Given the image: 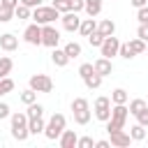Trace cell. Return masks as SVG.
<instances>
[{"label": "cell", "instance_id": "cell-37", "mask_svg": "<svg viewBox=\"0 0 148 148\" xmlns=\"http://www.w3.org/2000/svg\"><path fill=\"white\" fill-rule=\"evenodd\" d=\"M92 72H95V69H92V62H83V65L79 67V76H81V79H86V76L92 74Z\"/></svg>", "mask_w": 148, "mask_h": 148}, {"label": "cell", "instance_id": "cell-22", "mask_svg": "<svg viewBox=\"0 0 148 148\" xmlns=\"http://www.w3.org/2000/svg\"><path fill=\"white\" fill-rule=\"evenodd\" d=\"M62 49H65V53L69 56V60H72V58H79V56H81V44H79V42H67V44H65Z\"/></svg>", "mask_w": 148, "mask_h": 148}, {"label": "cell", "instance_id": "cell-7", "mask_svg": "<svg viewBox=\"0 0 148 148\" xmlns=\"http://www.w3.org/2000/svg\"><path fill=\"white\" fill-rule=\"evenodd\" d=\"M58 42H60V32H58L51 23L42 25V46H51V49H56Z\"/></svg>", "mask_w": 148, "mask_h": 148}, {"label": "cell", "instance_id": "cell-24", "mask_svg": "<svg viewBox=\"0 0 148 148\" xmlns=\"http://www.w3.org/2000/svg\"><path fill=\"white\" fill-rule=\"evenodd\" d=\"M130 136H132V141H143V139H146V127L139 125V123L132 125V127H130Z\"/></svg>", "mask_w": 148, "mask_h": 148}, {"label": "cell", "instance_id": "cell-3", "mask_svg": "<svg viewBox=\"0 0 148 148\" xmlns=\"http://www.w3.org/2000/svg\"><path fill=\"white\" fill-rule=\"evenodd\" d=\"M30 18H32L35 23H39V25H46V23H53L56 18H60V12H58L53 5H51V7L39 5V7H35V9H32Z\"/></svg>", "mask_w": 148, "mask_h": 148}, {"label": "cell", "instance_id": "cell-25", "mask_svg": "<svg viewBox=\"0 0 148 148\" xmlns=\"http://www.w3.org/2000/svg\"><path fill=\"white\" fill-rule=\"evenodd\" d=\"M12 67H14V60H12L9 56H2V58H0V79H2V76H9Z\"/></svg>", "mask_w": 148, "mask_h": 148}, {"label": "cell", "instance_id": "cell-1", "mask_svg": "<svg viewBox=\"0 0 148 148\" xmlns=\"http://www.w3.org/2000/svg\"><path fill=\"white\" fill-rule=\"evenodd\" d=\"M127 104H113L111 109V118L106 120V132H116V130H125V123H127Z\"/></svg>", "mask_w": 148, "mask_h": 148}, {"label": "cell", "instance_id": "cell-27", "mask_svg": "<svg viewBox=\"0 0 148 148\" xmlns=\"http://www.w3.org/2000/svg\"><path fill=\"white\" fill-rule=\"evenodd\" d=\"M146 106H148V104H146V99H141V97H136V99H132V102H130V106H127V111H130L132 116H136V113H139L141 109H146Z\"/></svg>", "mask_w": 148, "mask_h": 148}, {"label": "cell", "instance_id": "cell-11", "mask_svg": "<svg viewBox=\"0 0 148 148\" xmlns=\"http://www.w3.org/2000/svg\"><path fill=\"white\" fill-rule=\"evenodd\" d=\"M109 141H111V146H116V148H127L130 143H132V136H130V132H125V130H116V132H109Z\"/></svg>", "mask_w": 148, "mask_h": 148}, {"label": "cell", "instance_id": "cell-47", "mask_svg": "<svg viewBox=\"0 0 148 148\" xmlns=\"http://www.w3.org/2000/svg\"><path fill=\"white\" fill-rule=\"evenodd\" d=\"M132 5L139 9V7H143V5H148V0H132Z\"/></svg>", "mask_w": 148, "mask_h": 148}, {"label": "cell", "instance_id": "cell-38", "mask_svg": "<svg viewBox=\"0 0 148 148\" xmlns=\"http://www.w3.org/2000/svg\"><path fill=\"white\" fill-rule=\"evenodd\" d=\"M92 146H95L92 136H81V139L76 141V148H92Z\"/></svg>", "mask_w": 148, "mask_h": 148}, {"label": "cell", "instance_id": "cell-13", "mask_svg": "<svg viewBox=\"0 0 148 148\" xmlns=\"http://www.w3.org/2000/svg\"><path fill=\"white\" fill-rule=\"evenodd\" d=\"M0 49H2V51H7V53L16 51V49H18V37H16V35H12V32L0 35Z\"/></svg>", "mask_w": 148, "mask_h": 148}, {"label": "cell", "instance_id": "cell-40", "mask_svg": "<svg viewBox=\"0 0 148 148\" xmlns=\"http://www.w3.org/2000/svg\"><path fill=\"white\" fill-rule=\"evenodd\" d=\"M136 123H139V125H143V127H148V106H146V109H141V111L136 113Z\"/></svg>", "mask_w": 148, "mask_h": 148}, {"label": "cell", "instance_id": "cell-36", "mask_svg": "<svg viewBox=\"0 0 148 148\" xmlns=\"http://www.w3.org/2000/svg\"><path fill=\"white\" fill-rule=\"evenodd\" d=\"M53 7H56L60 14H65V12H72V9H69V0H53Z\"/></svg>", "mask_w": 148, "mask_h": 148}, {"label": "cell", "instance_id": "cell-18", "mask_svg": "<svg viewBox=\"0 0 148 148\" xmlns=\"http://www.w3.org/2000/svg\"><path fill=\"white\" fill-rule=\"evenodd\" d=\"M97 32H99V35H104V37H111V35L116 32V23H113L111 18H104V21H99V23H97Z\"/></svg>", "mask_w": 148, "mask_h": 148}, {"label": "cell", "instance_id": "cell-9", "mask_svg": "<svg viewBox=\"0 0 148 148\" xmlns=\"http://www.w3.org/2000/svg\"><path fill=\"white\" fill-rule=\"evenodd\" d=\"M118 49H120V39L118 37H104V42H102V46H99V51H102V56L104 58H113V56H118Z\"/></svg>", "mask_w": 148, "mask_h": 148}, {"label": "cell", "instance_id": "cell-5", "mask_svg": "<svg viewBox=\"0 0 148 148\" xmlns=\"http://www.w3.org/2000/svg\"><path fill=\"white\" fill-rule=\"evenodd\" d=\"M92 111H95V118H97V120L106 123V120L111 118V97H97Z\"/></svg>", "mask_w": 148, "mask_h": 148}, {"label": "cell", "instance_id": "cell-32", "mask_svg": "<svg viewBox=\"0 0 148 148\" xmlns=\"http://www.w3.org/2000/svg\"><path fill=\"white\" fill-rule=\"evenodd\" d=\"M14 90V81L9 79V76H2L0 79V95H7V92H12Z\"/></svg>", "mask_w": 148, "mask_h": 148}, {"label": "cell", "instance_id": "cell-46", "mask_svg": "<svg viewBox=\"0 0 148 148\" xmlns=\"http://www.w3.org/2000/svg\"><path fill=\"white\" fill-rule=\"evenodd\" d=\"M95 146H97V148H109V146H111V141H106V139H99V141H95Z\"/></svg>", "mask_w": 148, "mask_h": 148}, {"label": "cell", "instance_id": "cell-12", "mask_svg": "<svg viewBox=\"0 0 148 148\" xmlns=\"http://www.w3.org/2000/svg\"><path fill=\"white\" fill-rule=\"evenodd\" d=\"M92 69L104 79V76H109V74L113 72V62H111V58H104V56H102V58H97V60L92 62Z\"/></svg>", "mask_w": 148, "mask_h": 148}, {"label": "cell", "instance_id": "cell-35", "mask_svg": "<svg viewBox=\"0 0 148 148\" xmlns=\"http://www.w3.org/2000/svg\"><path fill=\"white\" fill-rule=\"evenodd\" d=\"M12 18H14V9L0 5V23H7V21H12Z\"/></svg>", "mask_w": 148, "mask_h": 148}, {"label": "cell", "instance_id": "cell-39", "mask_svg": "<svg viewBox=\"0 0 148 148\" xmlns=\"http://www.w3.org/2000/svg\"><path fill=\"white\" fill-rule=\"evenodd\" d=\"M136 18H139V23H148V5L136 9Z\"/></svg>", "mask_w": 148, "mask_h": 148}, {"label": "cell", "instance_id": "cell-42", "mask_svg": "<svg viewBox=\"0 0 148 148\" xmlns=\"http://www.w3.org/2000/svg\"><path fill=\"white\" fill-rule=\"evenodd\" d=\"M83 5H86V0H69V9L72 12H83Z\"/></svg>", "mask_w": 148, "mask_h": 148}, {"label": "cell", "instance_id": "cell-21", "mask_svg": "<svg viewBox=\"0 0 148 148\" xmlns=\"http://www.w3.org/2000/svg\"><path fill=\"white\" fill-rule=\"evenodd\" d=\"M30 14H32V9H30L28 5H23V2H18V5L14 7V16H16L18 21H23V18H30Z\"/></svg>", "mask_w": 148, "mask_h": 148}, {"label": "cell", "instance_id": "cell-26", "mask_svg": "<svg viewBox=\"0 0 148 148\" xmlns=\"http://www.w3.org/2000/svg\"><path fill=\"white\" fill-rule=\"evenodd\" d=\"M83 83H86L90 90H95V88H99V86H102V76H99L97 72H92V74H88V76L83 79Z\"/></svg>", "mask_w": 148, "mask_h": 148}, {"label": "cell", "instance_id": "cell-44", "mask_svg": "<svg viewBox=\"0 0 148 148\" xmlns=\"http://www.w3.org/2000/svg\"><path fill=\"white\" fill-rule=\"evenodd\" d=\"M0 5H2V7H9V9H14V7L18 5V0H0Z\"/></svg>", "mask_w": 148, "mask_h": 148}, {"label": "cell", "instance_id": "cell-6", "mask_svg": "<svg viewBox=\"0 0 148 148\" xmlns=\"http://www.w3.org/2000/svg\"><path fill=\"white\" fill-rule=\"evenodd\" d=\"M30 88L35 92H51L53 90V81L46 74H32L30 76Z\"/></svg>", "mask_w": 148, "mask_h": 148}, {"label": "cell", "instance_id": "cell-17", "mask_svg": "<svg viewBox=\"0 0 148 148\" xmlns=\"http://www.w3.org/2000/svg\"><path fill=\"white\" fill-rule=\"evenodd\" d=\"M44 127H46V123H44L42 116L39 118H28V132L30 134H44Z\"/></svg>", "mask_w": 148, "mask_h": 148}, {"label": "cell", "instance_id": "cell-4", "mask_svg": "<svg viewBox=\"0 0 148 148\" xmlns=\"http://www.w3.org/2000/svg\"><path fill=\"white\" fill-rule=\"evenodd\" d=\"M65 125H67V120H65V116L62 113H53L51 118H49V123H46V127H44V134H46V139H51V141H56L60 134H62V130H65Z\"/></svg>", "mask_w": 148, "mask_h": 148}, {"label": "cell", "instance_id": "cell-19", "mask_svg": "<svg viewBox=\"0 0 148 148\" xmlns=\"http://www.w3.org/2000/svg\"><path fill=\"white\" fill-rule=\"evenodd\" d=\"M83 9H86V14H88V16H92V18H95V16L102 12V0H86Z\"/></svg>", "mask_w": 148, "mask_h": 148}, {"label": "cell", "instance_id": "cell-23", "mask_svg": "<svg viewBox=\"0 0 148 148\" xmlns=\"http://www.w3.org/2000/svg\"><path fill=\"white\" fill-rule=\"evenodd\" d=\"M90 116H92V111H90V109L74 111V123H76V125H88V123H90Z\"/></svg>", "mask_w": 148, "mask_h": 148}, {"label": "cell", "instance_id": "cell-2", "mask_svg": "<svg viewBox=\"0 0 148 148\" xmlns=\"http://www.w3.org/2000/svg\"><path fill=\"white\" fill-rule=\"evenodd\" d=\"M9 120H12V136L16 141H25L30 136V132H28V116L23 111H18V113H9Z\"/></svg>", "mask_w": 148, "mask_h": 148}, {"label": "cell", "instance_id": "cell-43", "mask_svg": "<svg viewBox=\"0 0 148 148\" xmlns=\"http://www.w3.org/2000/svg\"><path fill=\"white\" fill-rule=\"evenodd\" d=\"M5 118H9V104L0 102V120H5Z\"/></svg>", "mask_w": 148, "mask_h": 148}, {"label": "cell", "instance_id": "cell-8", "mask_svg": "<svg viewBox=\"0 0 148 148\" xmlns=\"http://www.w3.org/2000/svg\"><path fill=\"white\" fill-rule=\"evenodd\" d=\"M23 39L32 46H39L42 44V25L39 23H30L25 30H23Z\"/></svg>", "mask_w": 148, "mask_h": 148}, {"label": "cell", "instance_id": "cell-48", "mask_svg": "<svg viewBox=\"0 0 148 148\" xmlns=\"http://www.w3.org/2000/svg\"><path fill=\"white\" fill-rule=\"evenodd\" d=\"M146 51H148V42H146Z\"/></svg>", "mask_w": 148, "mask_h": 148}, {"label": "cell", "instance_id": "cell-34", "mask_svg": "<svg viewBox=\"0 0 148 148\" xmlns=\"http://www.w3.org/2000/svg\"><path fill=\"white\" fill-rule=\"evenodd\" d=\"M102 42H104V35H99L97 30L88 35V44H90V46H102Z\"/></svg>", "mask_w": 148, "mask_h": 148}, {"label": "cell", "instance_id": "cell-28", "mask_svg": "<svg viewBox=\"0 0 148 148\" xmlns=\"http://www.w3.org/2000/svg\"><path fill=\"white\" fill-rule=\"evenodd\" d=\"M25 116H28V118H39V116H44V106L37 104V102H32V104H28Z\"/></svg>", "mask_w": 148, "mask_h": 148}, {"label": "cell", "instance_id": "cell-33", "mask_svg": "<svg viewBox=\"0 0 148 148\" xmlns=\"http://www.w3.org/2000/svg\"><path fill=\"white\" fill-rule=\"evenodd\" d=\"M83 109H90L88 99L86 97H74L72 99V111H83Z\"/></svg>", "mask_w": 148, "mask_h": 148}, {"label": "cell", "instance_id": "cell-29", "mask_svg": "<svg viewBox=\"0 0 148 148\" xmlns=\"http://www.w3.org/2000/svg\"><path fill=\"white\" fill-rule=\"evenodd\" d=\"M18 99H21V102H23V104L28 106V104H32V102H37V92H35L32 88H28V90H23V92L18 95Z\"/></svg>", "mask_w": 148, "mask_h": 148}, {"label": "cell", "instance_id": "cell-16", "mask_svg": "<svg viewBox=\"0 0 148 148\" xmlns=\"http://www.w3.org/2000/svg\"><path fill=\"white\" fill-rule=\"evenodd\" d=\"M51 60H53V65L56 67H65L67 62H69V56L65 53V49H53V53H51Z\"/></svg>", "mask_w": 148, "mask_h": 148}, {"label": "cell", "instance_id": "cell-41", "mask_svg": "<svg viewBox=\"0 0 148 148\" xmlns=\"http://www.w3.org/2000/svg\"><path fill=\"white\" fill-rule=\"evenodd\" d=\"M136 37L148 42V23H139V30H136Z\"/></svg>", "mask_w": 148, "mask_h": 148}, {"label": "cell", "instance_id": "cell-49", "mask_svg": "<svg viewBox=\"0 0 148 148\" xmlns=\"http://www.w3.org/2000/svg\"><path fill=\"white\" fill-rule=\"evenodd\" d=\"M146 104H148V99H146Z\"/></svg>", "mask_w": 148, "mask_h": 148}, {"label": "cell", "instance_id": "cell-14", "mask_svg": "<svg viewBox=\"0 0 148 148\" xmlns=\"http://www.w3.org/2000/svg\"><path fill=\"white\" fill-rule=\"evenodd\" d=\"M76 141H79V136H76V132H74V130H62V134L58 136L60 148H74V146H76Z\"/></svg>", "mask_w": 148, "mask_h": 148}, {"label": "cell", "instance_id": "cell-20", "mask_svg": "<svg viewBox=\"0 0 148 148\" xmlns=\"http://www.w3.org/2000/svg\"><path fill=\"white\" fill-rule=\"evenodd\" d=\"M127 99H130V95H127L125 88H116V90L111 92V102H113V104H127Z\"/></svg>", "mask_w": 148, "mask_h": 148}, {"label": "cell", "instance_id": "cell-31", "mask_svg": "<svg viewBox=\"0 0 148 148\" xmlns=\"http://www.w3.org/2000/svg\"><path fill=\"white\" fill-rule=\"evenodd\" d=\"M118 56H120V58H125V60H130V58H134V51H132V46H130V42H120V49H118Z\"/></svg>", "mask_w": 148, "mask_h": 148}, {"label": "cell", "instance_id": "cell-45", "mask_svg": "<svg viewBox=\"0 0 148 148\" xmlns=\"http://www.w3.org/2000/svg\"><path fill=\"white\" fill-rule=\"evenodd\" d=\"M21 2H23V5H28L30 9H35V7H39V5H42V0H21Z\"/></svg>", "mask_w": 148, "mask_h": 148}, {"label": "cell", "instance_id": "cell-15", "mask_svg": "<svg viewBox=\"0 0 148 148\" xmlns=\"http://www.w3.org/2000/svg\"><path fill=\"white\" fill-rule=\"evenodd\" d=\"M95 30H97V21L90 16V18H81V25H79V30H76V32H81L83 37H88V35H90V32H95Z\"/></svg>", "mask_w": 148, "mask_h": 148}, {"label": "cell", "instance_id": "cell-10", "mask_svg": "<svg viewBox=\"0 0 148 148\" xmlns=\"http://www.w3.org/2000/svg\"><path fill=\"white\" fill-rule=\"evenodd\" d=\"M60 21H62V28H65L67 32H76L79 25H81V18H79L76 12H65V14H60Z\"/></svg>", "mask_w": 148, "mask_h": 148}, {"label": "cell", "instance_id": "cell-30", "mask_svg": "<svg viewBox=\"0 0 148 148\" xmlns=\"http://www.w3.org/2000/svg\"><path fill=\"white\" fill-rule=\"evenodd\" d=\"M130 46H132L134 56H139V53H146V42H143V39H139V37L130 39Z\"/></svg>", "mask_w": 148, "mask_h": 148}]
</instances>
